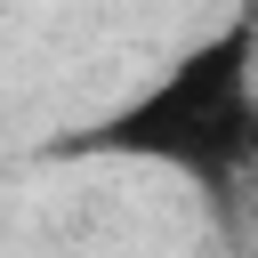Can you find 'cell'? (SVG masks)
<instances>
[{"label": "cell", "mask_w": 258, "mask_h": 258, "mask_svg": "<svg viewBox=\"0 0 258 258\" xmlns=\"http://www.w3.org/2000/svg\"><path fill=\"white\" fill-rule=\"evenodd\" d=\"M48 153L56 161H89V153L153 161V169L194 177L226 210L258 169V16L242 8L234 24L194 40L153 89H137L129 105H113L81 137H56Z\"/></svg>", "instance_id": "obj_1"}]
</instances>
